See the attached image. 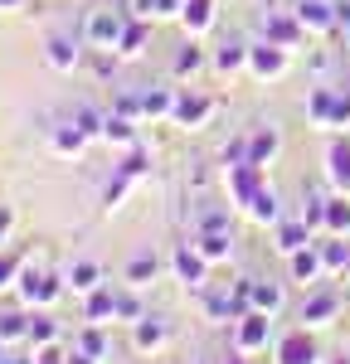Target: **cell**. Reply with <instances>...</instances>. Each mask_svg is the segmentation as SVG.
Returning <instances> with one entry per match:
<instances>
[{
    "label": "cell",
    "mask_w": 350,
    "mask_h": 364,
    "mask_svg": "<svg viewBox=\"0 0 350 364\" xmlns=\"http://www.w3.org/2000/svg\"><path fill=\"white\" fill-rule=\"evenodd\" d=\"M204 316H209V321H238L233 291H204Z\"/></svg>",
    "instance_id": "d590c367"
},
{
    "label": "cell",
    "mask_w": 350,
    "mask_h": 364,
    "mask_svg": "<svg viewBox=\"0 0 350 364\" xmlns=\"http://www.w3.org/2000/svg\"><path fill=\"white\" fill-rule=\"evenodd\" d=\"M73 127H78L88 141H102V127H107V117H97L92 107H78V112H73Z\"/></svg>",
    "instance_id": "74e56055"
},
{
    "label": "cell",
    "mask_w": 350,
    "mask_h": 364,
    "mask_svg": "<svg viewBox=\"0 0 350 364\" xmlns=\"http://www.w3.org/2000/svg\"><path fill=\"white\" fill-rule=\"evenodd\" d=\"M78 350H83V355H97V360H102V355H107V336H102V326H92V321H88V331L78 336Z\"/></svg>",
    "instance_id": "f35d334b"
},
{
    "label": "cell",
    "mask_w": 350,
    "mask_h": 364,
    "mask_svg": "<svg viewBox=\"0 0 350 364\" xmlns=\"http://www.w3.org/2000/svg\"><path fill=\"white\" fill-rule=\"evenodd\" d=\"M297 10V20H302V29L307 34H341V15H336V0H297L292 5Z\"/></svg>",
    "instance_id": "5b68a950"
},
{
    "label": "cell",
    "mask_w": 350,
    "mask_h": 364,
    "mask_svg": "<svg viewBox=\"0 0 350 364\" xmlns=\"http://www.w3.org/2000/svg\"><path fill=\"white\" fill-rule=\"evenodd\" d=\"M336 15H341V39H346V54H350V0H336Z\"/></svg>",
    "instance_id": "681fc988"
},
{
    "label": "cell",
    "mask_w": 350,
    "mask_h": 364,
    "mask_svg": "<svg viewBox=\"0 0 350 364\" xmlns=\"http://www.w3.org/2000/svg\"><path fill=\"white\" fill-rule=\"evenodd\" d=\"M200 228L204 233H229V214H224V209H209V214L200 219Z\"/></svg>",
    "instance_id": "7dc6e473"
},
{
    "label": "cell",
    "mask_w": 350,
    "mask_h": 364,
    "mask_svg": "<svg viewBox=\"0 0 350 364\" xmlns=\"http://www.w3.org/2000/svg\"><path fill=\"white\" fill-rule=\"evenodd\" d=\"M229 364H248V360H243V355H238V360H229Z\"/></svg>",
    "instance_id": "9f6ffc18"
},
{
    "label": "cell",
    "mask_w": 350,
    "mask_h": 364,
    "mask_svg": "<svg viewBox=\"0 0 350 364\" xmlns=\"http://www.w3.org/2000/svg\"><path fill=\"white\" fill-rule=\"evenodd\" d=\"M302 224L312 228V233H326V199H307V209H302Z\"/></svg>",
    "instance_id": "60d3db41"
},
{
    "label": "cell",
    "mask_w": 350,
    "mask_h": 364,
    "mask_svg": "<svg viewBox=\"0 0 350 364\" xmlns=\"http://www.w3.org/2000/svg\"><path fill=\"white\" fill-rule=\"evenodd\" d=\"M292 68V49H282V44H248V73L258 78V83H277L282 73Z\"/></svg>",
    "instance_id": "3957f363"
},
{
    "label": "cell",
    "mask_w": 350,
    "mask_h": 364,
    "mask_svg": "<svg viewBox=\"0 0 350 364\" xmlns=\"http://www.w3.org/2000/svg\"><path fill=\"white\" fill-rule=\"evenodd\" d=\"M326 364H350V355H336V360H326Z\"/></svg>",
    "instance_id": "11a10c76"
},
{
    "label": "cell",
    "mask_w": 350,
    "mask_h": 364,
    "mask_svg": "<svg viewBox=\"0 0 350 364\" xmlns=\"http://www.w3.org/2000/svg\"><path fill=\"white\" fill-rule=\"evenodd\" d=\"M195 248H200V257L214 267V262H229V252H233V238L229 233H204L200 228V238H195Z\"/></svg>",
    "instance_id": "484cf974"
},
{
    "label": "cell",
    "mask_w": 350,
    "mask_h": 364,
    "mask_svg": "<svg viewBox=\"0 0 350 364\" xmlns=\"http://www.w3.org/2000/svg\"><path fill=\"white\" fill-rule=\"evenodd\" d=\"M102 141L107 146H122V151H132V146H142V136H137V122L122 112H107V127H102Z\"/></svg>",
    "instance_id": "603a6c76"
},
{
    "label": "cell",
    "mask_w": 350,
    "mask_h": 364,
    "mask_svg": "<svg viewBox=\"0 0 350 364\" xmlns=\"http://www.w3.org/2000/svg\"><path fill=\"white\" fill-rule=\"evenodd\" d=\"M44 58H49V68H54V73H73L83 54H78V44H73L68 34H49V44H44Z\"/></svg>",
    "instance_id": "e0dca14e"
},
{
    "label": "cell",
    "mask_w": 350,
    "mask_h": 364,
    "mask_svg": "<svg viewBox=\"0 0 350 364\" xmlns=\"http://www.w3.org/2000/svg\"><path fill=\"white\" fill-rule=\"evenodd\" d=\"M0 364H34V360H20V355H10V350H5V355H0Z\"/></svg>",
    "instance_id": "f5cc1de1"
},
{
    "label": "cell",
    "mask_w": 350,
    "mask_h": 364,
    "mask_svg": "<svg viewBox=\"0 0 350 364\" xmlns=\"http://www.w3.org/2000/svg\"><path fill=\"white\" fill-rule=\"evenodd\" d=\"M209 117H214V97H204V92H175V112H171L175 127L200 132Z\"/></svg>",
    "instance_id": "52a82bcc"
},
{
    "label": "cell",
    "mask_w": 350,
    "mask_h": 364,
    "mask_svg": "<svg viewBox=\"0 0 350 364\" xmlns=\"http://www.w3.org/2000/svg\"><path fill=\"white\" fill-rule=\"evenodd\" d=\"M127 20L132 15H122V10H88L83 20V39L92 44V49H117V39H122V29H127Z\"/></svg>",
    "instance_id": "7a4b0ae2"
},
{
    "label": "cell",
    "mask_w": 350,
    "mask_h": 364,
    "mask_svg": "<svg viewBox=\"0 0 350 364\" xmlns=\"http://www.w3.org/2000/svg\"><path fill=\"white\" fill-rule=\"evenodd\" d=\"M34 364H68V355L58 350V340H54V345H39L34 350Z\"/></svg>",
    "instance_id": "c3c4849f"
},
{
    "label": "cell",
    "mask_w": 350,
    "mask_h": 364,
    "mask_svg": "<svg viewBox=\"0 0 350 364\" xmlns=\"http://www.w3.org/2000/svg\"><path fill=\"white\" fill-rule=\"evenodd\" d=\"M326 233H350V195H336L326 199Z\"/></svg>",
    "instance_id": "f546056e"
},
{
    "label": "cell",
    "mask_w": 350,
    "mask_h": 364,
    "mask_svg": "<svg viewBox=\"0 0 350 364\" xmlns=\"http://www.w3.org/2000/svg\"><path fill=\"white\" fill-rule=\"evenodd\" d=\"M132 190H137V175H127V170H117L112 180H107V190H102V209L112 214V209H117V204H122L127 195H132Z\"/></svg>",
    "instance_id": "836d02e7"
},
{
    "label": "cell",
    "mask_w": 350,
    "mask_h": 364,
    "mask_svg": "<svg viewBox=\"0 0 350 364\" xmlns=\"http://www.w3.org/2000/svg\"><path fill=\"white\" fill-rule=\"evenodd\" d=\"M248 156H253V141H248V136H233L229 146L219 151V161H224V166H243Z\"/></svg>",
    "instance_id": "ab89813d"
},
{
    "label": "cell",
    "mask_w": 350,
    "mask_h": 364,
    "mask_svg": "<svg viewBox=\"0 0 350 364\" xmlns=\"http://www.w3.org/2000/svg\"><path fill=\"white\" fill-rule=\"evenodd\" d=\"M248 141H253V166H272L277 161V151H282V136H277V127H258V132H248Z\"/></svg>",
    "instance_id": "cb8c5ba5"
},
{
    "label": "cell",
    "mask_w": 350,
    "mask_h": 364,
    "mask_svg": "<svg viewBox=\"0 0 350 364\" xmlns=\"http://www.w3.org/2000/svg\"><path fill=\"white\" fill-rule=\"evenodd\" d=\"M341 291H331V287H312V296H307V306H302V321H307V331H317V326H331L336 316H341Z\"/></svg>",
    "instance_id": "9c48e42d"
},
{
    "label": "cell",
    "mask_w": 350,
    "mask_h": 364,
    "mask_svg": "<svg viewBox=\"0 0 350 364\" xmlns=\"http://www.w3.org/2000/svg\"><path fill=\"white\" fill-rule=\"evenodd\" d=\"M214 68L229 78V73H248V44H224L219 54H214Z\"/></svg>",
    "instance_id": "1f68e13d"
},
{
    "label": "cell",
    "mask_w": 350,
    "mask_h": 364,
    "mask_svg": "<svg viewBox=\"0 0 350 364\" xmlns=\"http://www.w3.org/2000/svg\"><path fill=\"white\" fill-rule=\"evenodd\" d=\"M112 112L132 117V122H142V92H122V97H117V107H112Z\"/></svg>",
    "instance_id": "f6af8a7d"
},
{
    "label": "cell",
    "mask_w": 350,
    "mask_h": 364,
    "mask_svg": "<svg viewBox=\"0 0 350 364\" xmlns=\"http://www.w3.org/2000/svg\"><path fill=\"white\" fill-rule=\"evenodd\" d=\"M267 336H272V316L248 311L233 331V345H238V355H258V350H267Z\"/></svg>",
    "instance_id": "ba28073f"
},
{
    "label": "cell",
    "mask_w": 350,
    "mask_h": 364,
    "mask_svg": "<svg viewBox=\"0 0 350 364\" xmlns=\"http://www.w3.org/2000/svg\"><path fill=\"white\" fill-rule=\"evenodd\" d=\"M248 219L262 224V228H277V224H282V199H277V190H267V185H262L258 199L248 204Z\"/></svg>",
    "instance_id": "44dd1931"
},
{
    "label": "cell",
    "mask_w": 350,
    "mask_h": 364,
    "mask_svg": "<svg viewBox=\"0 0 350 364\" xmlns=\"http://www.w3.org/2000/svg\"><path fill=\"white\" fill-rule=\"evenodd\" d=\"M204 63H209V58H204V49L195 44V39H185V44H180V54H175V78H195Z\"/></svg>",
    "instance_id": "4dcf8cb0"
},
{
    "label": "cell",
    "mask_w": 350,
    "mask_h": 364,
    "mask_svg": "<svg viewBox=\"0 0 350 364\" xmlns=\"http://www.w3.org/2000/svg\"><path fill=\"white\" fill-rule=\"evenodd\" d=\"M161 277V257H151V252H137L132 262H127V282L132 287H146V282Z\"/></svg>",
    "instance_id": "d6a6232c"
},
{
    "label": "cell",
    "mask_w": 350,
    "mask_h": 364,
    "mask_svg": "<svg viewBox=\"0 0 350 364\" xmlns=\"http://www.w3.org/2000/svg\"><path fill=\"white\" fill-rule=\"evenodd\" d=\"M277 364H317V345L307 336V326L277 340Z\"/></svg>",
    "instance_id": "7c38bea8"
},
{
    "label": "cell",
    "mask_w": 350,
    "mask_h": 364,
    "mask_svg": "<svg viewBox=\"0 0 350 364\" xmlns=\"http://www.w3.org/2000/svg\"><path fill=\"white\" fill-rule=\"evenodd\" d=\"M180 25L190 39H200L214 29V0H185V10H180Z\"/></svg>",
    "instance_id": "ac0fdd59"
},
{
    "label": "cell",
    "mask_w": 350,
    "mask_h": 364,
    "mask_svg": "<svg viewBox=\"0 0 350 364\" xmlns=\"http://www.w3.org/2000/svg\"><path fill=\"white\" fill-rule=\"evenodd\" d=\"M20 301H25L29 311H44V306H54L58 296H63V282L49 277V272H34V267H20Z\"/></svg>",
    "instance_id": "277c9868"
},
{
    "label": "cell",
    "mask_w": 350,
    "mask_h": 364,
    "mask_svg": "<svg viewBox=\"0 0 350 364\" xmlns=\"http://www.w3.org/2000/svg\"><path fill=\"white\" fill-rule=\"evenodd\" d=\"M15 340H29V311H5L0 316V345H15Z\"/></svg>",
    "instance_id": "e575fe53"
},
{
    "label": "cell",
    "mask_w": 350,
    "mask_h": 364,
    "mask_svg": "<svg viewBox=\"0 0 350 364\" xmlns=\"http://www.w3.org/2000/svg\"><path fill=\"white\" fill-rule=\"evenodd\" d=\"M54 340H58V326L44 311H29V345L39 350V345H54Z\"/></svg>",
    "instance_id": "8d00e7d4"
},
{
    "label": "cell",
    "mask_w": 350,
    "mask_h": 364,
    "mask_svg": "<svg viewBox=\"0 0 350 364\" xmlns=\"http://www.w3.org/2000/svg\"><path fill=\"white\" fill-rule=\"evenodd\" d=\"M180 10H185V0H156L151 5V20H180Z\"/></svg>",
    "instance_id": "bcb514c9"
},
{
    "label": "cell",
    "mask_w": 350,
    "mask_h": 364,
    "mask_svg": "<svg viewBox=\"0 0 350 364\" xmlns=\"http://www.w3.org/2000/svg\"><path fill=\"white\" fill-rule=\"evenodd\" d=\"M326 180L341 195H350V141H331L326 146Z\"/></svg>",
    "instance_id": "5bb4252c"
},
{
    "label": "cell",
    "mask_w": 350,
    "mask_h": 364,
    "mask_svg": "<svg viewBox=\"0 0 350 364\" xmlns=\"http://www.w3.org/2000/svg\"><path fill=\"white\" fill-rule=\"evenodd\" d=\"M83 316L92 321V326H107V321H117V296H112V282H102L97 291H88V296H83Z\"/></svg>",
    "instance_id": "2e32d148"
},
{
    "label": "cell",
    "mask_w": 350,
    "mask_h": 364,
    "mask_svg": "<svg viewBox=\"0 0 350 364\" xmlns=\"http://www.w3.org/2000/svg\"><path fill=\"white\" fill-rule=\"evenodd\" d=\"M171 272L185 287H195V291H204V277H209V262L200 257V248L195 243H180V248L171 252Z\"/></svg>",
    "instance_id": "30bf717a"
},
{
    "label": "cell",
    "mask_w": 350,
    "mask_h": 364,
    "mask_svg": "<svg viewBox=\"0 0 350 364\" xmlns=\"http://www.w3.org/2000/svg\"><path fill=\"white\" fill-rule=\"evenodd\" d=\"M146 44H151V20H137V15H132V20H127V29H122V39H117V49L112 54L117 58H137L146 49Z\"/></svg>",
    "instance_id": "ffe728a7"
},
{
    "label": "cell",
    "mask_w": 350,
    "mask_h": 364,
    "mask_svg": "<svg viewBox=\"0 0 350 364\" xmlns=\"http://www.w3.org/2000/svg\"><path fill=\"white\" fill-rule=\"evenodd\" d=\"M0 355H5V345H0Z\"/></svg>",
    "instance_id": "6f0895ef"
},
{
    "label": "cell",
    "mask_w": 350,
    "mask_h": 364,
    "mask_svg": "<svg viewBox=\"0 0 350 364\" xmlns=\"http://www.w3.org/2000/svg\"><path fill=\"white\" fill-rule=\"evenodd\" d=\"M15 282H20V257L15 252H0V291L15 287Z\"/></svg>",
    "instance_id": "ee69618b"
},
{
    "label": "cell",
    "mask_w": 350,
    "mask_h": 364,
    "mask_svg": "<svg viewBox=\"0 0 350 364\" xmlns=\"http://www.w3.org/2000/svg\"><path fill=\"white\" fill-rule=\"evenodd\" d=\"M166 340H171V326H166V321H156V316H142V321L132 326V345H137L142 355H156Z\"/></svg>",
    "instance_id": "4fadbf2b"
},
{
    "label": "cell",
    "mask_w": 350,
    "mask_h": 364,
    "mask_svg": "<svg viewBox=\"0 0 350 364\" xmlns=\"http://www.w3.org/2000/svg\"><path fill=\"white\" fill-rule=\"evenodd\" d=\"M331 127L346 132L350 127V87H336V112H331Z\"/></svg>",
    "instance_id": "7bdbcfd3"
},
{
    "label": "cell",
    "mask_w": 350,
    "mask_h": 364,
    "mask_svg": "<svg viewBox=\"0 0 350 364\" xmlns=\"http://www.w3.org/2000/svg\"><path fill=\"white\" fill-rule=\"evenodd\" d=\"M68 287H73L78 296H88V291H97V287H102V267H97L92 257H83V262H73V272H68Z\"/></svg>",
    "instance_id": "83f0119b"
},
{
    "label": "cell",
    "mask_w": 350,
    "mask_h": 364,
    "mask_svg": "<svg viewBox=\"0 0 350 364\" xmlns=\"http://www.w3.org/2000/svg\"><path fill=\"white\" fill-rule=\"evenodd\" d=\"M175 112V92L171 87H142V117L151 122H171Z\"/></svg>",
    "instance_id": "d4e9b609"
},
{
    "label": "cell",
    "mask_w": 350,
    "mask_h": 364,
    "mask_svg": "<svg viewBox=\"0 0 350 364\" xmlns=\"http://www.w3.org/2000/svg\"><path fill=\"white\" fill-rule=\"evenodd\" d=\"M282 306H287V291H282V282L253 277V311H262V316H277Z\"/></svg>",
    "instance_id": "7402d4cb"
},
{
    "label": "cell",
    "mask_w": 350,
    "mask_h": 364,
    "mask_svg": "<svg viewBox=\"0 0 350 364\" xmlns=\"http://www.w3.org/2000/svg\"><path fill=\"white\" fill-rule=\"evenodd\" d=\"M49 146H54V156H83L88 136L73 127V122H63V127H54V136H49Z\"/></svg>",
    "instance_id": "f1b7e54d"
},
{
    "label": "cell",
    "mask_w": 350,
    "mask_h": 364,
    "mask_svg": "<svg viewBox=\"0 0 350 364\" xmlns=\"http://www.w3.org/2000/svg\"><path fill=\"white\" fill-rule=\"evenodd\" d=\"M20 5H25V0H0V10H20Z\"/></svg>",
    "instance_id": "db71d44e"
},
{
    "label": "cell",
    "mask_w": 350,
    "mask_h": 364,
    "mask_svg": "<svg viewBox=\"0 0 350 364\" xmlns=\"http://www.w3.org/2000/svg\"><path fill=\"white\" fill-rule=\"evenodd\" d=\"M10 224H15V214H10V209L0 204V243H5V233H10Z\"/></svg>",
    "instance_id": "f907efd6"
},
{
    "label": "cell",
    "mask_w": 350,
    "mask_h": 364,
    "mask_svg": "<svg viewBox=\"0 0 350 364\" xmlns=\"http://www.w3.org/2000/svg\"><path fill=\"white\" fill-rule=\"evenodd\" d=\"M331 112H336V87H312L307 92V122L317 132H331Z\"/></svg>",
    "instance_id": "d6986e66"
},
{
    "label": "cell",
    "mask_w": 350,
    "mask_h": 364,
    "mask_svg": "<svg viewBox=\"0 0 350 364\" xmlns=\"http://www.w3.org/2000/svg\"><path fill=\"white\" fill-rule=\"evenodd\" d=\"M272 238H277L272 248L282 252V257H292V252H302V248H307V243H312L317 233H312V228L302 224V219H282V224L272 228Z\"/></svg>",
    "instance_id": "9a60e30c"
},
{
    "label": "cell",
    "mask_w": 350,
    "mask_h": 364,
    "mask_svg": "<svg viewBox=\"0 0 350 364\" xmlns=\"http://www.w3.org/2000/svg\"><path fill=\"white\" fill-rule=\"evenodd\" d=\"M112 296H117V321H122V326H137L146 316V306H142V296H137L132 282H127V287H112Z\"/></svg>",
    "instance_id": "4316f807"
},
{
    "label": "cell",
    "mask_w": 350,
    "mask_h": 364,
    "mask_svg": "<svg viewBox=\"0 0 350 364\" xmlns=\"http://www.w3.org/2000/svg\"><path fill=\"white\" fill-rule=\"evenodd\" d=\"M224 180H229V204L238 209H248L258 190L267 185V166H253V161H243V166H224Z\"/></svg>",
    "instance_id": "6da1fadb"
},
{
    "label": "cell",
    "mask_w": 350,
    "mask_h": 364,
    "mask_svg": "<svg viewBox=\"0 0 350 364\" xmlns=\"http://www.w3.org/2000/svg\"><path fill=\"white\" fill-rule=\"evenodd\" d=\"M262 39L267 44H282V49H297L307 39V29L297 20V10H267L262 15Z\"/></svg>",
    "instance_id": "8992f818"
},
{
    "label": "cell",
    "mask_w": 350,
    "mask_h": 364,
    "mask_svg": "<svg viewBox=\"0 0 350 364\" xmlns=\"http://www.w3.org/2000/svg\"><path fill=\"white\" fill-rule=\"evenodd\" d=\"M287 267H292V282H302V287H321V277H326V257H321L317 238H312L302 252H292Z\"/></svg>",
    "instance_id": "8fae6325"
},
{
    "label": "cell",
    "mask_w": 350,
    "mask_h": 364,
    "mask_svg": "<svg viewBox=\"0 0 350 364\" xmlns=\"http://www.w3.org/2000/svg\"><path fill=\"white\" fill-rule=\"evenodd\" d=\"M117 170H127V175H137V180H142L146 170H151V156H146V146H132V151L122 156V166H117Z\"/></svg>",
    "instance_id": "b9f144b4"
},
{
    "label": "cell",
    "mask_w": 350,
    "mask_h": 364,
    "mask_svg": "<svg viewBox=\"0 0 350 364\" xmlns=\"http://www.w3.org/2000/svg\"><path fill=\"white\" fill-rule=\"evenodd\" d=\"M68 364H102V360H97V355H83V350H73V355H68Z\"/></svg>",
    "instance_id": "816d5d0a"
}]
</instances>
